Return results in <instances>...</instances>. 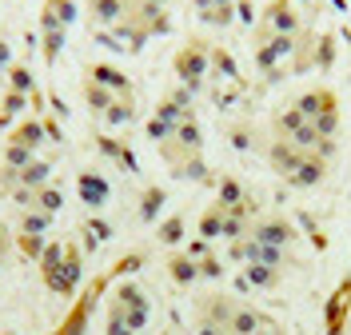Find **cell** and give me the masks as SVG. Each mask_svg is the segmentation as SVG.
Listing matches in <instances>:
<instances>
[{
	"label": "cell",
	"instance_id": "cell-1",
	"mask_svg": "<svg viewBox=\"0 0 351 335\" xmlns=\"http://www.w3.org/2000/svg\"><path fill=\"white\" fill-rule=\"evenodd\" d=\"M76 280H80V260H76V251L72 247H44V284L52 291H60V295H68V291L76 288Z\"/></svg>",
	"mask_w": 351,
	"mask_h": 335
},
{
	"label": "cell",
	"instance_id": "cell-2",
	"mask_svg": "<svg viewBox=\"0 0 351 335\" xmlns=\"http://www.w3.org/2000/svg\"><path fill=\"white\" fill-rule=\"evenodd\" d=\"M4 251H8V232L0 227V264H4Z\"/></svg>",
	"mask_w": 351,
	"mask_h": 335
}]
</instances>
